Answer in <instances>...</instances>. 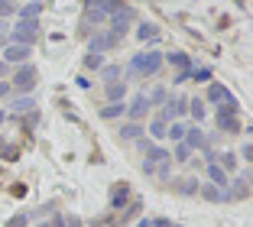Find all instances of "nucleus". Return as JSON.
Wrapping results in <instances>:
<instances>
[{
  "instance_id": "1",
  "label": "nucleus",
  "mask_w": 253,
  "mask_h": 227,
  "mask_svg": "<svg viewBox=\"0 0 253 227\" xmlns=\"http://www.w3.org/2000/svg\"><path fill=\"white\" fill-rule=\"evenodd\" d=\"M159 62H163V59H159L156 52H149V55H140V59L133 62V72H146V75H153V72L159 68Z\"/></svg>"
},
{
  "instance_id": "2",
  "label": "nucleus",
  "mask_w": 253,
  "mask_h": 227,
  "mask_svg": "<svg viewBox=\"0 0 253 227\" xmlns=\"http://www.w3.org/2000/svg\"><path fill=\"white\" fill-rule=\"evenodd\" d=\"M126 198H130V188H126V182L114 185V191H111V211L124 208V205H126Z\"/></svg>"
},
{
  "instance_id": "3",
  "label": "nucleus",
  "mask_w": 253,
  "mask_h": 227,
  "mask_svg": "<svg viewBox=\"0 0 253 227\" xmlns=\"http://www.w3.org/2000/svg\"><path fill=\"white\" fill-rule=\"evenodd\" d=\"M33 78H36V68L26 65V68H23V72L13 78V85H16V88H23V91H30V88H33Z\"/></svg>"
},
{
  "instance_id": "4",
  "label": "nucleus",
  "mask_w": 253,
  "mask_h": 227,
  "mask_svg": "<svg viewBox=\"0 0 253 227\" xmlns=\"http://www.w3.org/2000/svg\"><path fill=\"white\" fill-rule=\"evenodd\" d=\"M208 176H211V185H217V188H224V191H227V172H224V169L217 166V162H211Z\"/></svg>"
},
{
  "instance_id": "5",
  "label": "nucleus",
  "mask_w": 253,
  "mask_h": 227,
  "mask_svg": "<svg viewBox=\"0 0 253 227\" xmlns=\"http://www.w3.org/2000/svg\"><path fill=\"white\" fill-rule=\"evenodd\" d=\"M33 36H36V23H23L20 30H16V33H13V39H20V43H23V45L30 43V39H33Z\"/></svg>"
},
{
  "instance_id": "6",
  "label": "nucleus",
  "mask_w": 253,
  "mask_h": 227,
  "mask_svg": "<svg viewBox=\"0 0 253 227\" xmlns=\"http://www.w3.org/2000/svg\"><path fill=\"white\" fill-rule=\"evenodd\" d=\"M198 179H182V182H175V191H182V195H198Z\"/></svg>"
},
{
  "instance_id": "7",
  "label": "nucleus",
  "mask_w": 253,
  "mask_h": 227,
  "mask_svg": "<svg viewBox=\"0 0 253 227\" xmlns=\"http://www.w3.org/2000/svg\"><path fill=\"white\" fill-rule=\"evenodd\" d=\"M201 198H208V201H224V188H217V185H201Z\"/></svg>"
},
{
  "instance_id": "8",
  "label": "nucleus",
  "mask_w": 253,
  "mask_h": 227,
  "mask_svg": "<svg viewBox=\"0 0 253 227\" xmlns=\"http://www.w3.org/2000/svg\"><path fill=\"white\" fill-rule=\"evenodd\" d=\"M30 55V45H10L7 49V62H23Z\"/></svg>"
},
{
  "instance_id": "9",
  "label": "nucleus",
  "mask_w": 253,
  "mask_h": 227,
  "mask_svg": "<svg viewBox=\"0 0 253 227\" xmlns=\"http://www.w3.org/2000/svg\"><path fill=\"white\" fill-rule=\"evenodd\" d=\"M185 146L188 149H205V136H201L198 130H192V133H188V143H185Z\"/></svg>"
},
{
  "instance_id": "10",
  "label": "nucleus",
  "mask_w": 253,
  "mask_h": 227,
  "mask_svg": "<svg viewBox=\"0 0 253 227\" xmlns=\"http://www.w3.org/2000/svg\"><path fill=\"white\" fill-rule=\"evenodd\" d=\"M156 36H159V30L153 26V23H143L140 26V39H156Z\"/></svg>"
},
{
  "instance_id": "11",
  "label": "nucleus",
  "mask_w": 253,
  "mask_h": 227,
  "mask_svg": "<svg viewBox=\"0 0 253 227\" xmlns=\"http://www.w3.org/2000/svg\"><path fill=\"white\" fill-rule=\"evenodd\" d=\"M149 107V101H146V97H136V101H133V107H130V114H133V117H143V110H146Z\"/></svg>"
},
{
  "instance_id": "12",
  "label": "nucleus",
  "mask_w": 253,
  "mask_h": 227,
  "mask_svg": "<svg viewBox=\"0 0 253 227\" xmlns=\"http://www.w3.org/2000/svg\"><path fill=\"white\" fill-rule=\"evenodd\" d=\"M149 130H153V136H156V139H163V136H166V117H159L156 124L149 127Z\"/></svg>"
},
{
  "instance_id": "13",
  "label": "nucleus",
  "mask_w": 253,
  "mask_h": 227,
  "mask_svg": "<svg viewBox=\"0 0 253 227\" xmlns=\"http://www.w3.org/2000/svg\"><path fill=\"white\" fill-rule=\"evenodd\" d=\"M120 114H124V104H111V107L101 110V117H120Z\"/></svg>"
},
{
  "instance_id": "14",
  "label": "nucleus",
  "mask_w": 253,
  "mask_h": 227,
  "mask_svg": "<svg viewBox=\"0 0 253 227\" xmlns=\"http://www.w3.org/2000/svg\"><path fill=\"white\" fill-rule=\"evenodd\" d=\"M166 136H172V139H182V136H185V127H182V124H172V130L166 133Z\"/></svg>"
},
{
  "instance_id": "15",
  "label": "nucleus",
  "mask_w": 253,
  "mask_h": 227,
  "mask_svg": "<svg viewBox=\"0 0 253 227\" xmlns=\"http://www.w3.org/2000/svg\"><path fill=\"white\" fill-rule=\"evenodd\" d=\"M107 97H111V101L124 97V85H111V88H107Z\"/></svg>"
},
{
  "instance_id": "16",
  "label": "nucleus",
  "mask_w": 253,
  "mask_h": 227,
  "mask_svg": "<svg viewBox=\"0 0 253 227\" xmlns=\"http://www.w3.org/2000/svg\"><path fill=\"white\" fill-rule=\"evenodd\" d=\"M136 133H140V127H136V124H130V127H124V130H120V136H124V139H133Z\"/></svg>"
},
{
  "instance_id": "17",
  "label": "nucleus",
  "mask_w": 253,
  "mask_h": 227,
  "mask_svg": "<svg viewBox=\"0 0 253 227\" xmlns=\"http://www.w3.org/2000/svg\"><path fill=\"white\" fill-rule=\"evenodd\" d=\"M188 153H192V149H188L185 143H182V146L175 149V159H179V162H188Z\"/></svg>"
},
{
  "instance_id": "18",
  "label": "nucleus",
  "mask_w": 253,
  "mask_h": 227,
  "mask_svg": "<svg viewBox=\"0 0 253 227\" xmlns=\"http://www.w3.org/2000/svg\"><path fill=\"white\" fill-rule=\"evenodd\" d=\"M7 227H26V214H16V218H10Z\"/></svg>"
},
{
  "instance_id": "19",
  "label": "nucleus",
  "mask_w": 253,
  "mask_h": 227,
  "mask_svg": "<svg viewBox=\"0 0 253 227\" xmlns=\"http://www.w3.org/2000/svg\"><path fill=\"white\" fill-rule=\"evenodd\" d=\"M192 114H195V120L205 117V107H201V101H195V104H192Z\"/></svg>"
},
{
  "instance_id": "20",
  "label": "nucleus",
  "mask_w": 253,
  "mask_h": 227,
  "mask_svg": "<svg viewBox=\"0 0 253 227\" xmlns=\"http://www.w3.org/2000/svg\"><path fill=\"white\" fill-rule=\"evenodd\" d=\"M149 227H172L169 218H156V221H149Z\"/></svg>"
},
{
  "instance_id": "21",
  "label": "nucleus",
  "mask_w": 253,
  "mask_h": 227,
  "mask_svg": "<svg viewBox=\"0 0 253 227\" xmlns=\"http://www.w3.org/2000/svg\"><path fill=\"white\" fill-rule=\"evenodd\" d=\"M169 62H175V65H188V59L182 55V52H175V55H169Z\"/></svg>"
},
{
  "instance_id": "22",
  "label": "nucleus",
  "mask_w": 253,
  "mask_h": 227,
  "mask_svg": "<svg viewBox=\"0 0 253 227\" xmlns=\"http://www.w3.org/2000/svg\"><path fill=\"white\" fill-rule=\"evenodd\" d=\"M7 91H10V85H7V81H0V97L7 94Z\"/></svg>"
},
{
  "instance_id": "23",
  "label": "nucleus",
  "mask_w": 253,
  "mask_h": 227,
  "mask_svg": "<svg viewBox=\"0 0 253 227\" xmlns=\"http://www.w3.org/2000/svg\"><path fill=\"white\" fill-rule=\"evenodd\" d=\"M136 227H149V221H140V224H136Z\"/></svg>"
},
{
  "instance_id": "24",
  "label": "nucleus",
  "mask_w": 253,
  "mask_h": 227,
  "mask_svg": "<svg viewBox=\"0 0 253 227\" xmlns=\"http://www.w3.org/2000/svg\"><path fill=\"white\" fill-rule=\"evenodd\" d=\"M3 72H7V65H3V62H0V75H3Z\"/></svg>"
},
{
  "instance_id": "25",
  "label": "nucleus",
  "mask_w": 253,
  "mask_h": 227,
  "mask_svg": "<svg viewBox=\"0 0 253 227\" xmlns=\"http://www.w3.org/2000/svg\"><path fill=\"white\" fill-rule=\"evenodd\" d=\"M39 227H49V224H39Z\"/></svg>"
}]
</instances>
